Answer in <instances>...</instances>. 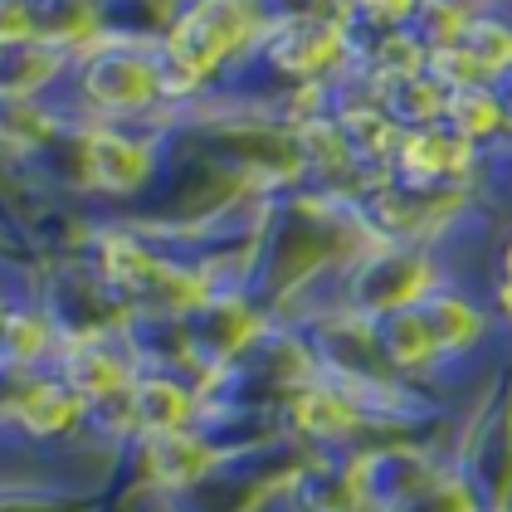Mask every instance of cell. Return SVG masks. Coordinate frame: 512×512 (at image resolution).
Instances as JSON below:
<instances>
[{"label":"cell","mask_w":512,"mask_h":512,"mask_svg":"<svg viewBox=\"0 0 512 512\" xmlns=\"http://www.w3.org/2000/svg\"><path fill=\"white\" fill-rule=\"evenodd\" d=\"M342 49L337 40V30L332 25H322V20H303V25H293L283 40H278V64L283 69H293V74H317V69H327L332 64V54Z\"/></svg>","instance_id":"7"},{"label":"cell","mask_w":512,"mask_h":512,"mask_svg":"<svg viewBox=\"0 0 512 512\" xmlns=\"http://www.w3.org/2000/svg\"><path fill=\"white\" fill-rule=\"evenodd\" d=\"M400 171H405V181H415V186H430L439 176H454L464 161H469V137L464 132H444V127H420V132H405V142H400Z\"/></svg>","instance_id":"3"},{"label":"cell","mask_w":512,"mask_h":512,"mask_svg":"<svg viewBox=\"0 0 512 512\" xmlns=\"http://www.w3.org/2000/svg\"><path fill=\"white\" fill-rule=\"evenodd\" d=\"M503 103L512 108V69H508V79H503Z\"/></svg>","instance_id":"14"},{"label":"cell","mask_w":512,"mask_h":512,"mask_svg":"<svg viewBox=\"0 0 512 512\" xmlns=\"http://www.w3.org/2000/svg\"><path fill=\"white\" fill-rule=\"evenodd\" d=\"M157 88H161L157 69L142 54H132V49L98 54L93 69H88V93L103 108H147L157 98Z\"/></svg>","instance_id":"2"},{"label":"cell","mask_w":512,"mask_h":512,"mask_svg":"<svg viewBox=\"0 0 512 512\" xmlns=\"http://www.w3.org/2000/svg\"><path fill=\"white\" fill-rule=\"evenodd\" d=\"M152 171V157L142 142L118 137V132H103L88 142V176L103 186V191H137Z\"/></svg>","instance_id":"4"},{"label":"cell","mask_w":512,"mask_h":512,"mask_svg":"<svg viewBox=\"0 0 512 512\" xmlns=\"http://www.w3.org/2000/svg\"><path fill=\"white\" fill-rule=\"evenodd\" d=\"M244 30H249V10H244L239 0H200L196 10L181 20V30H176V59L191 69V79H196V74H210L215 59H220Z\"/></svg>","instance_id":"1"},{"label":"cell","mask_w":512,"mask_h":512,"mask_svg":"<svg viewBox=\"0 0 512 512\" xmlns=\"http://www.w3.org/2000/svg\"><path fill=\"white\" fill-rule=\"evenodd\" d=\"M132 405H137V420L147 434H176L186 425V410H191V400L176 381H137Z\"/></svg>","instance_id":"8"},{"label":"cell","mask_w":512,"mask_h":512,"mask_svg":"<svg viewBox=\"0 0 512 512\" xmlns=\"http://www.w3.org/2000/svg\"><path fill=\"white\" fill-rule=\"evenodd\" d=\"M15 410L25 415V425L35 434H54V430H69L74 425V415L83 410V395L69 381H40V386H30V391L20 395Z\"/></svg>","instance_id":"6"},{"label":"cell","mask_w":512,"mask_h":512,"mask_svg":"<svg viewBox=\"0 0 512 512\" xmlns=\"http://www.w3.org/2000/svg\"><path fill=\"white\" fill-rule=\"evenodd\" d=\"M381 98L386 113H395L400 122H439L449 113V88L434 79L430 69H410V74H386L381 79Z\"/></svg>","instance_id":"5"},{"label":"cell","mask_w":512,"mask_h":512,"mask_svg":"<svg viewBox=\"0 0 512 512\" xmlns=\"http://www.w3.org/2000/svg\"><path fill=\"white\" fill-rule=\"evenodd\" d=\"M361 5H366L376 20H405V15H410L420 0H361Z\"/></svg>","instance_id":"13"},{"label":"cell","mask_w":512,"mask_h":512,"mask_svg":"<svg viewBox=\"0 0 512 512\" xmlns=\"http://www.w3.org/2000/svg\"><path fill=\"white\" fill-rule=\"evenodd\" d=\"M64 371H69V386H74L83 400H88V395L118 391L122 381H127V376H122V366L108 352H103V347H83V352H74Z\"/></svg>","instance_id":"10"},{"label":"cell","mask_w":512,"mask_h":512,"mask_svg":"<svg viewBox=\"0 0 512 512\" xmlns=\"http://www.w3.org/2000/svg\"><path fill=\"white\" fill-rule=\"evenodd\" d=\"M298 425L313 434H342L347 425H352V415H347V405L337 400V395L327 391H313L298 400Z\"/></svg>","instance_id":"12"},{"label":"cell","mask_w":512,"mask_h":512,"mask_svg":"<svg viewBox=\"0 0 512 512\" xmlns=\"http://www.w3.org/2000/svg\"><path fill=\"white\" fill-rule=\"evenodd\" d=\"M425 327H430L434 347H459V342H469L473 332H478V317L464 308V303H454V298H425Z\"/></svg>","instance_id":"11"},{"label":"cell","mask_w":512,"mask_h":512,"mask_svg":"<svg viewBox=\"0 0 512 512\" xmlns=\"http://www.w3.org/2000/svg\"><path fill=\"white\" fill-rule=\"evenodd\" d=\"M444 118L454 122V132H464V137H483V132H493L503 122V98L493 88H454Z\"/></svg>","instance_id":"9"}]
</instances>
